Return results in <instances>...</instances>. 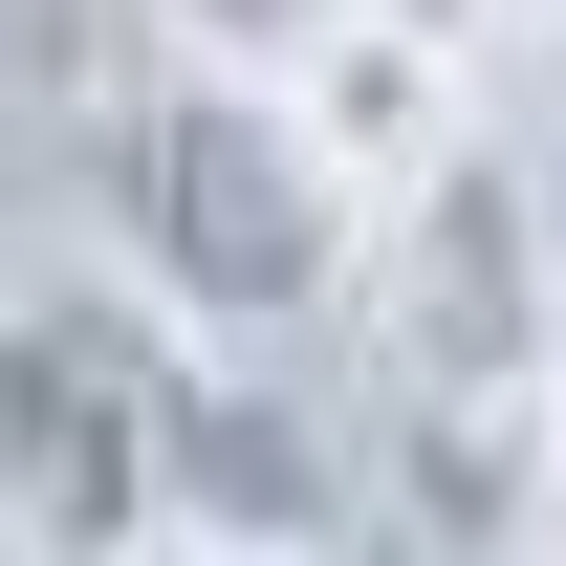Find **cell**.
I'll list each match as a JSON object with an SVG mask.
<instances>
[{"mask_svg":"<svg viewBox=\"0 0 566 566\" xmlns=\"http://www.w3.org/2000/svg\"><path fill=\"white\" fill-rule=\"evenodd\" d=\"M175 545H240V566H349V436L305 415L262 349L197 370V436H175Z\"/></svg>","mask_w":566,"mask_h":566,"instance_id":"cell-4","label":"cell"},{"mask_svg":"<svg viewBox=\"0 0 566 566\" xmlns=\"http://www.w3.org/2000/svg\"><path fill=\"white\" fill-rule=\"evenodd\" d=\"M523 566H566V501H545V545H523Z\"/></svg>","mask_w":566,"mask_h":566,"instance_id":"cell-10","label":"cell"},{"mask_svg":"<svg viewBox=\"0 0 566 566\" xmlns=\"http://www.w3.org/2000/svg\"><path fill=\"white\" fill-rule=\"evenodd\" d=\"M283 109H305L327 175H349V218H392L436 153H480V132H458L480 66H458V22H436V0H327V44L283 66Z\"/></svg>","mask_w":566,"mask_h":566,"instance_id":"cell-5","label":"cell"},{"mask_svg":"<svg viewBox=\"0 0 566 566\" xmlns=\"http://www.w3.org/2000/svg\"><path fill=\"white\" fill-rule=\"evenodd\" d=\"M523 501H566V349H545V392H523Z\"/></svg>","mask_w":566,"mask_h":566,"instance_id":"cell-7","label":"cell"},{"mask_svg":"<svg viewBox=\"0 0 566 566\" xmlns=\"http://www.w3.org/2000/svg\"><path fill=\"white\" fill-rule=\"evenodd\" d=\"M349 327H370V436L415 458V501L436 523H501V501H523V392H545V349H566L523 153H436L415 197L370 218Z\"/></svg>","mask_w":566,"mask_h":566,"instance_id":"cell-2","label":"cell"},{"mask_svg":"<svg viewBox=\"0 0 566 566\" xmlns=\"http://www.w3.org/2000/svg\"><path fill=\"white\" fill-rule=\"evenodd\" d=\"M545 109H566V0H545Z\"/></svg>","mask_w":566,"mask_h":566,"instance_id":"cell-9","label":"cell"},{"mask_svg":"<svg viewBox=\"0 0 566 566\" xmlns=\"http://www.w3.org/2000/svg\"><path fill=\"white\" fill-rule=\"evenodd\" d=\"M109 566H240V545H109Z\"/></svg>","mask_w":566,"mask_h":566,"instance_id":"cell-8","label":"cell"},{"mask_svg":"<svg viewBox=\"0 0 566 566\" xmlns=\"http://www.w3.org/2000/svg\"><path fill=\"white\" fill-rule=\"evenodd\" d=\"M153 44H175V66H240V87H283L305 44H327V0H153Z\"/></svg>","mask_w":566,"mask_h":566,"instance_id":"cell-6","label":"cell"},{"mask_svg":"<svg viewBox=\"0 0 566 566\" xmlns=\"http://www.w3.org/2000/svg\"><path fill=\"white\" fill-rule=\"evenodd\" d=\"M109 240H132V305H175L197 349H305V327H349V262L370 218L349 175L305 153V109L240 66H175L153 44L132 87H109Z\"/></svg>","mask_w":566,"mask_h":566,"instance_id":"cell-1","label":"cell"},{"mask_svg":"<svg viewBox=\"0 0 566 566\" xmlns=\"http://www.w3.org/2000/svg\"><path fill=\"white\" fill-rule=\"evenodd\" d=\"M197 327L132 283H0V523L22 566L175 545V436H197Z\"/></svg>","mask_w":566,"mask_h":566,"instance_id":"cell-3","label":"cell"}]
</instances>
